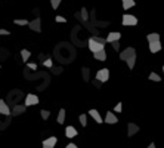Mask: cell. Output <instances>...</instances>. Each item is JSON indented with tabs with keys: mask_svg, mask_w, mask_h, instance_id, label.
Wrapping results in <instances>:
<instances>
[{
	"mask_svg": "<svg viewBox=\"0 0 164 148\" xmlns=\"http://www.w3.org/2000/svg\"><path fill=\"white\" fill-rule=\"evenodd\" d=\"M120 59H121V61H126L127 65H129V68L132 70V68L135 67V62H136V50H135L133 47L124 49L123 52L120 53Z\"/></svg>",
	"mask_w": 164,
	"mask_h": 148,
	"instance_id": "1",
	"label": "cell"
},
{
	"mask_svg": "<svg viewBox=\"0 0 164 148\" xmlns=\"http://www.w3.org/2000/svg\"><path fill=\"white\" fill-rule=\"evenodd\" d=\"M87 44H89V49L92 50V53H96V52L105 50V44H101V43H98L96 40H93V37H90V38L87 40Z\"/></svg>",
	"mask_w": 164,
	"mask_h": 148,
	"instance_id": "2",
	"label": "cell"
},
{
	"mask_svg": "<svg viewBox=\"0 0 164 148\" xmlns=\"http://www.w3.org/2000/svg\"><path fill=\"white\" fill-rule=\"evenodd\" d=\"M96 80H99L101 83H105L110 80V70L108 68H102L96 73Z\"/></svg>",
	"mask_w": 164,
	"mask_h": 148,
	"instance_id": "3",
	"label": "cell"
},
{
	"mask_svg": "<svg viewBox=\"0 0 164 148\" xmlns=\"http://www.w3.org/2000/svg\"><path fill=\"white\" fill-rule=\"evenodd\" d=\"M39 104V96L37 95H33V93H28L27 98H25V107H33V105H37Z\"/></svg>",
	"mask_w": 164,
	"mask_h": 148,
	"instance_id": "4",
	"label": "cell"
},
{
	"mask_svg": "<svg viewBox=\"0 0 164 148\" xmlns=\"http://www.w3.org/2000/svg\"><path fill=\"white\" fill-rule=\"evenodd\" d=\"M121 24H123V25H136V24H138V18L133 16V15H127V13H126L123 16Z\"/></svg>",
	"mask_w": 164,
	"mask_h": 148,
	"instance_id": "5",
	"label": "cell"
},
{
	"mask_svg": "<svg viewBox=\"0 0 164 148\" xmlns=\"http://www.w3.org/2000/svg\"><path fill=\"white\" fill-rule=\"evenodd\" d=\"M117 121H118L117 115H115L113 111H108L107 115H105V123H108V124H115Z\"/></svg>",
	"mask_w": 164,
	"mask_h": 148,
	"instance_id": "6",
	"label": "cell"
},
{
	"mask_svg": "<svg viewBox=\"0 0 164 148\" xmlns=\"http://www.w3.org/2000/svg\"><path fill=\"white\" fill-rule=\"evenodd\" d=\"M56 136H50V138H47V139H44L43 141V148H53L56 145Z\"/></svg>",
	"mask_w": 164,
	"mask_h": 148,
	"instance_id": "7",
	"label": "cell"
},
{
	"mask_svg": "<svg viewBox=\"0 0 164 148\" xmlns=\"http://www.w3.org/2000/svg\"><path fill=\"white\" fill-rule=\"evenodd\" d=\"M0 114H3V115H9V114H12V110L9 108V105H7L3 99H0Z\"/></svg>",
	"mask_w": 164,
	"mask_h": 148,
	"instance_id": "8",
	"label": "cell"
},
{
	"mask_svg": "<svg viewBox=\"0 0 164 148\" xmlns=\"http://www.w3.org/2000/svg\"><path fill=\"white\" fill-rule=\"evenodd\" d=\"M138 132H139V126L138 124H135V123H129L127 124V136H133Z\"/></svg>",
	"mask_w": 164,
	"mask_h": 148,
	"instance_id": "9",
	"label": "cell"
},
{
	"mask_svg": "<svg viewBox=\"0 0 164 148\" xmlns=\"http://www.w3.org/2000/svg\"><path fill=\"white\" fill-rule=\"evenodd\" d=\"M30 28L33 30V31H37V33H40L41 31V25H40V18H36L34 21H31L30 24Z\"/></svg>",
	"mask_w": 164,
	"mask_h": 148,
	"instance_id": "10",
	"label": "cell"
},
{
	"mask_svg": "<svg viewBox=\"0 0 164 148\" xmlns=\"http://www.w3.org/2000/svg\"><path fill=\"white\" fill-rule=\"evenodd\" d=\"M120 37H121V33H118V31H113V33H110V34H108L107 41L114 43V41H118V40H120Z\"/></svg>",
	"mask_w": 164,
	"mask_h": 148,
	"instance_id": "11",
	"label": "cell"
},
{
	"mask_svg": "<svg viewBox=\"0 0 164 148\" xmlns=\"http://www.w3.org/2000/svg\"><path fill=\"white\" fill-rule=\"evenodd\" d=\"M27 110V107L25 105H15L13 108H12V115H21V114H24Z\"/></svg>",
	"mask_w": 164,
	"mask_h": 148,
	"instance_id": "12",
	"label": "cell"
},
{
	"mask_svg": "<svg viewBox=\"0 0 164 148\" xmlns=\"http://www.w3.org/2000/svg\"><path fill=\"white\" fill-rule=\"evenodd\" d=\"M65 136H67V138H74V136H77V130H76V127H73V126H67V127H65Z\"/></svg>",
	"mask_w": 164,
	"mask_h": 148,
	"instance_id": "13",
	"label": "cell"
},
{
	"mask_svg": "<svg viewBox=\"0 0 164 148\" xmlns=\"http://www.w3.org/2000/svg\"><path fill=\"white\" fill-rule=\"evenodd\" d=\"M146 38H148L149 44H151V43H158V41H160V34H158V33H151V34L146 36Z\"/></svg>",
	"mask_w": 164,
	"mask_h": 148,
	"instance_id": "14",
	"label": "cell"
},
{
	"mask_svg": "<svg viewBox=\"0 0 164 148\" xmlns=\"http://www.w3.org/2000/svg\"><path fill=\"white\" fill-rule=\"evenodd\" d=\"M89 115H92V117L95 118L96 123H102V117H101V114H99L96 110H90L89 111Z\"/></svg>",
	"mask_w": 164,
	"mask_h": 148,
	"instance_id": "15",
	"label": "cell"
},
{
	"mask_svg": "<svg viewBox=\"0 0 164 148\" xmlns=\"http://www.w3.org/2000/svg\"><path fill=\"white\" fill-rule=\"evenodd\" d=\"M149 50H151L152 53L160 52V50H161V43H160V41H158V43H151V44H149Z\"/></svg>",
	"mask_w": 164,
	"mask_h": 148,
	"instance_id": "16",
	"label": "cell"
},
{
	"mask_svg": "<svg viewBox=\"0 0 164 148\" xmlns=\"http://www.w3.org/2000/svg\"><path fill=\"white\" fill-rule=\"evenodd\" d=\"M93 56H95L98 61H105V59H107V52H105V50H101V52L93 53Z\"/></svg>",
	"mask_w": 164,
	"mask_h": 148,
	"instance_id": "17",
	"label": "cell"
},
{
	"mask_svg": "<svg viewBox=\"0 0 164 148\" xmlns=\"http://www.w3.org/2000/svg\"><path fill=\"white\" fill-rule=\"evenodd\" d=\"M82 74H83L84 81H90V70H89L87 67H84V68L82 70Z\"/></svg>",
	"mask_w": 164,
	"mask_h": 148,
	"instance_id": "18",
	"label": "cell"
},
{
	"mask_svg": "<svg viewBox=\"0 0 164 148\" xmlns=\"http://www.w3.org/2000/svg\"><path fill=\"white\" fill-rule=\"evenodd\" d=\"M64 121H65V110L62 108V110H59V112H58V123L62 124Z\"/></svg>",
	"mask_w": 164,
	"mask_h": 148,
	"instance_id": "19",
	"label": "cell"
},
{
	"mask_svg": "<svg viewBox=\"0 0 164 148\" xmlns=\"http://www.w3.org/2000/svg\"><path fill=\"white\" fill-rule=\"evenodd\" d=\"M21 56H22V61H24V62H27V61H28V58H30V50L22 49V50H21Z\"/></svg>",
	"mask_w": 164,
	"mask_h": 148,
	"instance_id": "20",
	"label": "cell"
},
{
	"mask_svg": "<svg viewBox=\"0 0 164 148\" xmlns=\"http://www.w3.org/2000/svg\"><path fill=\"white\" fill-rule=\"evenodd\" d=\"M135 6V0H123V7L124 9H130Z\"/></svg>",
	"mask_w": 164,
	"mask_h": 148,
	"instance_id": "21",
	"label": "cell"
},
{
	"mask_svg": "<svg viewBox=\"0 0 164 148\" xmlns=\"http://www.w3.org/2000/svg\"><path fill=\"white\" fill-rule=\"evenodd\" d=\"M149 80H152V81H161V77L157 73H151L149 74Z\"/></svg>",
	"mask_w": 164,
	"mask_h": 148,
	"instance_id": "22",
	"label": "cell"
},
{
	"mask_svg": "<svg viewBox=\"0 0 164 148\" xmlns=\"http://www.w3.org/2000/svg\"><path fill=\"white\" fill-rule=\"evenodd\" d=\"M79 120H80V123H82V126H86V124H87V115H86V114H80V117H79Z\"/></svg>",
	"mask_w": 164,
	"mask_h": 148,
	"instance_id": "23",
	"label": "cell"
},
{
	"mask_svg": "<svg viewBox=\"0 0 164 148\" xmlns=\"http://www.w3.org/2000/svg\"><path fill=\"white\" fill-rule=\"evenodd\" d=\"M13 22H15L16 25H28V24H30L27 19H15Z\"/></svg>",
	"mask_w": 164,
	"mask_h": 148,
	"instance_id": "24",
	"label": "cell"
},
{
	"mask_svg": "<svg viewBox=\"0 0 164 148\" xmlns=\"http://www.w3.org/2000/svg\"><path fill=\"white\" fill-rule=\"evenodd\" d=\"M62 0H50V4H52V9H58L59 4H61Z\"/></svg>",
	"mask_w": 164,
	"mask_h": 148,
	"instance_id": "25",
	"label": "cell"
},
{
	"mask_svg": "<svg viewBox=\"0 0 164 148\" xmlns=\"http://www.w3.org/2000/svg\"><path fill=\"white\" fill-rule=\"evenodd\" d=\"M40 114H41V118H43V120H47V118H49V115H50V111L41 110V111H40Z\"/></svg>",
	"mask_w": 164,
	"mask_h": 148,
	"instance_id": "26",
	"label": "cell"
},
{
	"mask_svg": "<svg viewBox=\"0 0 164 148\" xmlns=\"http://www.w3.org/2000/svg\"><path fill=\"white\" fill-rule=\"evenodd\" d=\"M87 18H89L87 9H86V7H83V9H82V19H83V21H87Z\"/></svg>",
	"mask_w": 164,
	"mask_h": 148,
	"instance_id": "27",
	"label": "cell"
},
{
	"mask_svg": "<svg viewBox=\"0 0 164 148\" xmlns=\"http://www.w3.org/2000/svg\"><path fill=\"white\" fill-rule=\"evenodd\" d=\"M93 40H96V41L101 43V44H105V43H107V38H102V37H93Z\"/></svg>",
	"mask_w": 164,
	"mask_h": 148,
	"instance_id": "28",
	"label": "cell"
},
{
	"mask_svg": "<svg viewBox=\"0 0 164 148\" xmlns=\"http://www.w3.org/2000/svg\"><path fill=\"white\" fill-rule=\"evenodd\" d=\"M55 21H56V22H67V19H65L64 16H59V15L55 18Z\"/></svg>",
	"mask_w": 164,
	"mask_h": 148,
	"instance_id": "29",
	"label": "cell"
},
{
	"mask_svg": "<svg viewBox=\"0 0 164 148\" xmlns=\"http://www.w3.org/2000/svg\"><path fill=\"white\" fill-rule=\"evenodd\" d=\"M121 111H123V104L120 102V104L115 105V112H121Z\"/></svg>",
	"mask_w": 164,
	"mask_h": 148,
	"instance_id": "30",
	"label": "cell"
},
{
	"mask_svg": "<svg viewBox=\"0 0 164 148\" xmlns=\"http://www.w3.org/2000/svg\"><path fill=\"white\" fill-rule=\"evenodd\" d=\"M113 44V47L115 49V50H118L120 49V41H114V43H111Z\"/></svg>",
	"mask_w": 164,
	"mask_h": 148,
	"instance_id": "31",
	"label": "cell"
},
{
	"mask_svg": "<svg viewBox=\"0 0 164 148\" xmlns=\"http://www.w3.org/2000/svg\"><path fill=\"white\" fill-rule=\"evenodd\" d=\"M7 34H10L7 30H4V28H1V30H0V36H7Z\"/></svg>",
	"mask_w": 164,
	"mask_h": 148,
	"instance_id": "32",
	"label": "cell"
},
{
	"mask_svg": "<svg viewBox=\"0 0 164 148\" xmlns=\"http://www.w3.org/2000/svg\"><path fill=\"white\" fill-rule=\"evenodd\" d=\"M43 64H44L46 67H52V59H46V61H44Z\"/></svg>",
	"mask_w": 164,
	"mask_h": 148,
	"instance_id": "33",
	"label": "cell"
},
{
	"mask_svg": "<svg viewBox=\"0 0 164 148\" xmlns=\"http://www.w3.org/2000/svg\"><path fill=\"white\" fill-rule=\"evenodd\" d=\"M92 83H93L96 87H101V81H99V80H92Z\"/></svg>",
	"mask_w": 164,
	"mask_h": 148,
	"instance_id": "34",
	"label": "cell"
},
{
	"mask_svg": "<svg viewBox=\"0 0 164 148\" xmlns=\"http://www.w3.org/2000/svg\"><path fill=\"white\" fill-rule=\"evenodd\" d=\"M28 68H31V70H36V68H37V65H36V64H28Z\"/></svg>",
	"mask_w": 164,
	"mask_h": 148,
	"instance_id": "35",
	"label": "cell"
},
{
	"mask_svg": "<svg viewBox=\"0 0 164 148\" xmlns=\"http://www.w3.org/2000/svg\"><path fill=\"white\" fill-rule=\"evenodd\" d=\"M65 148H77V145H76V144H68Z\"/></svg>",
	"mask_w": 164,
	"mask_h": 148,
	"instance_id": "36",
	"label": "cell"
},
{
	"mask_svg": "<svg viewBox=\"0 0 164 148\" xmlns=\"http://www.w3.org/2000/svg\"><path fill=\"white\" fill-rule=\"evenodd\" d=\"M146 148H155V144H154V142H151V144H149Z\"/></svg>",
	"mask_w": 164,
	"mask_h": 148,
	"instance_id": "37",
	"label": "cell"
},
{
	"mask_svg": "<svg viewBox=\"0 0 164 148\" xmlns=\"http://www.w3.org/2000/svg\"><path fill=\"white\" fill-rule=\"evenodd\" d=\"M163 73H164V67H163Z\"/></svg>",
	"mask_w": 164,
	"mask_h": 148,
	"instance_id": "38",
	"label": "cell"
}]
</instances>
